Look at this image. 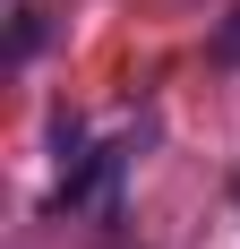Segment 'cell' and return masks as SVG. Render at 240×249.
Returning <instances> with one entry per match:
<instances>
[{
  "mask_svg": "<svg viewBox=\"0 0 240 249\" xmlns=\"http://www.w3.org/2000/svg\"><path fill=\"white\" fill-rule=\"evenodd\" d=\"M129 155H137V146H95V155H69V172H60L51 206H60V215H69V206H95V215H112V198H120V172H129Z\"/></svg>",
  "mask_w": 240,
  "mask_h": 249,
  "instance_id": "6da1fadb",
  "label": "cell"
},
{
  "mask_svg": "<svg viewBox=\"0 0 240 249\" xmlns=\"http://www.w3.org/2000/svg\"><path fill=\"white\" fill-rule=\"evenodd\" d=\"M34 43H43V18H34V9H17V35H9V52H17V60H26V52H34Z\"/></svg>",
  "mask_w": 240,
  "mask_h": 249,
  "instance_id": "7a4b0ae2",
  "label": "cell"
},
{
  "mask_svg": "<svg viewBox=\"0 0 240 249\" xmlns=\"http://www.w3.org/2000/svg\"><path fill=\"white\" fill-rule=\"evenodd\" d=\"M215 60H232V69H240V9L215 26Z\"/></svg>",
  "mask_w": 240,
  "mask_h": 249,
  "instance_id": "3957f363",
  "label": "cell"
}]
</instances>
